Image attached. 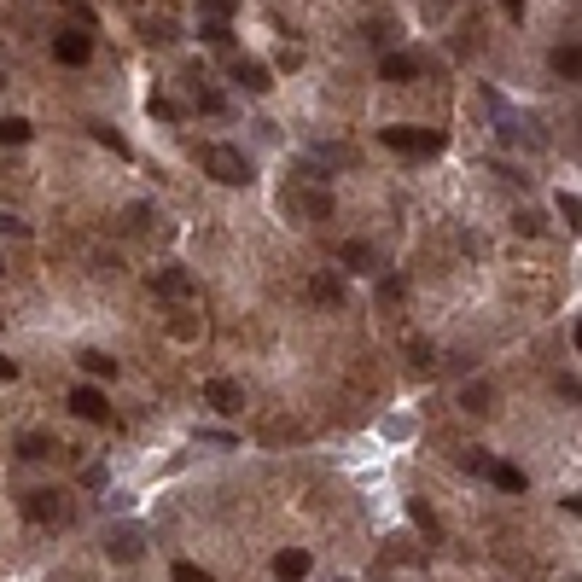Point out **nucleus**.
Returning a JSON list of instances; mask_svg holds the SVG:
<instances>
[{
  "mask_svg": "<svg viewBox=\"0 0 582 582\" xmlns=\"http://www.w3.org/2000/svg\"><path fill=\"white\" fill-rule=\"evenodd\" d=\"M204 169L221 187H251V164H245L239 146H204Z\"/></svg>",
  "mask_w": 582,
  "mask_h": 582,
  "instance_id": "obj_1",
  "label": "nucleus"
},
{
  "mask_svg": "<svg viewBox=\"0 0 582 582\" xmlns=\"http://www.w3.org/2000/svg\"><path fill=\"white\" fill-rule=\"evenodd\" d=\"M303 175H309V187H297V193H291V210H303L309 221H327V216H332V193L320 187L327 175H315V169H303Z\"/></svg>",
  "mask_w": 582,
  "mask_h": 582,
  "instance_id": "obj_2",
  "label": "nucleus"
},
{
  "mask_svg": "<svg viewBox=\"0 0 582 582\" xmlns=\"http://www.w3.org/2000/svg\"><path fill=\"white\" fill-rule=\"evenodd\" d=\"M53 58H58V65H70V70L88 65V58H94V35L88 30H58L53 35Z\"/></svg>",
  "mask_w": 582,
  "mask_h": 582,
  "instance_id": "obj_3",
  "label": "nucleus"
},
{
  "mask_svg": "<svg viewBox=\"0 0 582 582\" xmlns=\"http://www.w3.org/2000/svg\"><path fill=\"white\" fill-rule=\"evenodd\" d=\"M385 146L390 152H443V134L437 129H402L396 122V129H385Z\"/></svg>",
  "mask_w": 582,
  "mask_h": 582,
  "instance_id": "obj_4",
  "label": "nucleus"
},
{
  "mask_svg": "<svg viewBox=\"0 0 582 582\" xmlns=\"http://www.w3.org/2000/svg\"><path fill=\"white\" fill-rule=\"evenodd\" d=\"M23 513H30L35 524H65L70 506H65V495H58V489H35L30 501H23Z\"/></svg>",
  "mask_w": 582,
  "mask_h": 582,
  "instance_id": "obj_5",
  "label": "nucleus"
},
{
  "mask_svg": "<svg viewBox=\"0 0 582 582\" xmlns=\"http://www.w3.org/2000/svg\"><path fill=\"white\" fill-rule=\"evenodd\" d=\"M70 414H76V419H88V425H105V419H111V402H105V390H94V385H76V390H70Z\"/></svg>",
  "mask_w": 582,
  "mask_h": 582,
  "instance_id": "obj_6",
  "label": "nucleus"
},
{
  "mask_svg": "<svg viewBox=\"0 0 582 582\" xmlns=\"http://www.w3.org/2000/svg\"><path fill=\"white\" fill-rule=\"evenodd\" d=\"M419 70H425V58H419V53H396V47L379 53V76H385V82H414Z\"/></svg>",
  "mask_w": 582,
  "mask_h": 582,
  "instance_id": "obj_7",
  "label": "nucleus"
},
{
  "mask_svg": "<svg viewBox=\"0 0 582 582\" xmlns=\"http://www.w3.org/2000/svg\"><path fill=\"white\" fill-rule=\"evenodd\" d=\"M204 402L216 407V414H239V407H245V390L233 385V379H204Z\"/></svg>",
  "mask_w": 582,
  "mask_h": 582,
  "instance_id": "obj_8",
  "label": "nucleus"
},
{
  "mask_svg": "<svg viewBox=\"0 0 582 582\" xmlns=\"http://www.w3.org/2000/svg\"><path fill=\"white\" fill-rule=\"evenodd\" d=\"M152 291L187 303V297H193V274H187V268H157V274H152Z\"/></svg>",
  "mask_w": 582,
  "mask_h": 582,
  "instance_id": "obj_9",
  "label": "nucleus"
},
{
  "mask_svg": "<svg viewBox=\"0 0 582 582\" xmlns=\"http://www.w3.org/2000/svg\"><path fill=\"white\" fill-rule=\"evenodd\" d=\"M140 524H117V530H111V536H105V548H111V560H122V565H129V560H140Z\"/></svg>",
  "mask_w": 582,
  "mask_h": 582,
  "instance_id": "obj_10",
  "label": "nucleus"
},
{
  "mask_svg": "<svg viewBox=\"0 0 582 582\" xmlns=\"http://www.w3.org/2000/svg\"><path fill=\"white\" fill-rule=\"evenodd\" d=\"M338 263L350 268V274H373L379 256H373V245H367V239H344V245H338Z\"/></svg>",
  "mask_w": 582,
  "mask_h": 582,
  "instance_id": "obj_11",
  "label": "nucleus"
},
{
  "mask_svg": "<svg viewBox=\"0 0 582 582\" xmlns=\"http://www.w3.org/2000/svg\"><path fill=\"white\" fill-rule=\"evenodd\" d=\"M274 577H280V582H303V577H309V553H303V548H286V553L274 560Z\"/></svg>",
  "mask_w": 582,
  "mask_h": 582,
  "instance_id": "obj_12",
  "label": "nucleus"
},
{
  "mask_svg": "<svg viewBox=\"0 0 582 582\" xmlns=\"http://www.w3.org/2000/svg\"><path fill=\"white\" fill-rule=\"evenodd\" d=\"M233 82H245V94H268L274 88V82H268V65H245V58L233 65Z\"/></svg>",
  "mask_w": 582,
  "mask_h": 582,
  "instance_id": "obj_13",
  "label": "nucleus"
},
{
  "mask_svg": "<svg viewBox=\"0 0 582 582\" xmlns=\"http://www.w3.org/2000/svg\"><path fill=\"white\" fill-rule=\"evenodd\" d=\"M489 478H495V489H506V495H524V472H518L513 461H489Z\"/></svg>",
  "mask_w": 582,
  "mask_h": 582,
  "instance_id": "obj_14",
  "label": "nucleus"
},
{
  "mask_svg": "<svg viewBox=\"0 0 582 582\" xmlns=\"http://www.w3.org/2000/svg\"><path fill=\"white\" fill-rule=\"evenodd\" d=\"M309 297H315V303H344V280L315 274V280H309Z\"/></svg>",
  "mask_w": 582,
  "mask_h": 582,
  "instance_id": "obj_15",
  "label": "nucleus"
},
{
  "mask_svg": "<svg viewBox=\"0 0 582 582\" xmlns=\"http://www.w3.org/2000/svg\"><path fill=\"white\" fill-rule=\"evenodd\" d=\"M76 362H82V373H88V379H111V373H117V362H111L105 350H82Z\"/></svg>",
  "mask_w": 582,
  "mask_h": 582,
  "instance_id": "obj_16",
  "label": "nucleus"
},
{
  "mask_svg": "<svg viewBox=\"0 0 582 582\" xmlns=\"http://www.w3.org/2000/svg\"><path fill=\"white\" fill-rule=\"evenodd\" d=\"M30 122H23V117H0V146H23V140H30Z\"/></svg>",
  "mask_w": 582,
  "mask_h": 582,
  "instance_id": "obj_17",
  "label": "nucleus"
},
{
  "mask_svg": "<svg viewBox=\"0 0 582 582\" xmlns=\"http://www.w3.org/2000/svg\"><path fill=\"white\" fill-rule=\"evenodd\" d=\"M88 134H94L99 146H111V152H117V157H129V140H122V134L111 129V122H88Z\"/></svg>",
  "mask_w": 582,
  "mask_h": 582,
  "instance_id": "obj_18",
  "label": "nucleus"
},
{
  "mask_svg": "<svg viewBox=\"0 0 582 582\" xmlns=\"http://www.w3.org/2000/svg\"><path fill=\"white\" fill-rule=\"evenodd\" d=\"M193 94H198V111H210V117H221V111H228V99H221L216 88H204V76H193Z\"/></svg>",
  "mask_w": 582,
  "mask_h": 582,
  "instance_id": "obj_19",
  "label": "nucleus"
},
{
  "mask_svg": "<svg viewBox=\"0 0 582 582\" xmlns=\"http://www.w3.org/2000/svg\"><path fill=\"white\" fill-rule=\"evenodd\" d=\"M18 454H23V461H47V454H53V437H41V431H30V437L18 443Z\"/></svg>",
  "mask_w": 582,
  "mask_h": 582,
  "instance_id": "obj_20",
  "label": "nucleus"
},
{
  "mask_svg": "<svg viewBox=\"0 0 582 582\" xmlns=\"http://www.w3.org/2000/svg\"><path fill=\"white\" fill-rule=\"evenodd\" d=\"M553 70H560L565 82H577V70H582V58H577V47H553Z\"/></svg>",
  "mask_w": 582,
  "mask_h": 582,
  "instance_id": "obj_21",
  "label": "nucleus"
},
{
  "mask_svg": "<svg viewBox=\"0 0 582 582\" xmlns=\"http://www.w3.org/2000/svg\"><path fill=\"white\" fill-rule=\"evenodd\" d=\"M169 582H216L204 571V565H193V560H175V571H169Z\"/></svg>",
  "mask_w": 582,
  "mask_h": 582,
  "instance_id": "obj_22",
  "label": "nucleus"
},
{
  "mask_svg": "<svg viewBox=\"0 0 582 582\" xmlns=\"http://www.w3.org/2000/svg\"><path fill=\"white\" fill-rule=\"evenodd\" d=\"M198 35H204V41L216 47V53H228V47H233V30H228V23H204Z\"/></svg>",
  "mask_w": 582,
  "mask_h": 582,
  "instance_id": "obj_23",
  "label": "nucleus"
},
{
  "mask_svg": "<svg viewBox=\"0 0 582 582\" xmlns=\"http://www.w3.org/2000/svg\"><path fill=\"white\" fill-rule=\"evenodd\" d=\"M461 402L472 407V414H489V385H466V390H461Z\"/></svg>",
  "mask_w": 582,
  "mask_h": 582,
  "instance_id": "obj_24",
  "label": "nucleus"
},
{
  "mask_svg": "<svg viewBox=\"0 0 582 582\" xmlns=\"http://www.w3.org/2000/svg\"><path fill=\"white\" fill-rule=\"evenodd\" d=\"M146 111H152V117H164V122H175V117H181V111H175V99H164V94H152V99H146Z\"/></svg>",
  "mask_w": 582,
  "mask_h": 582,
  "instance_id": "obj_25",
  "label": "nucleus"
},
{
  "mask_svg": "<svg viewBox=\"0 0 582 582\" xmlns=\"http://www.w3.org/2000/svg\"><path fill=\"white\" fill-rule=\"evenodd\" d=\"M198 6H204V23H228L233 0H198Z\"/></svg>",
  "mask_w": 582,
  "mask_h": 582,
  "instance_id": "obj_26",
  "label": "nucleus"
},
{
  "mask_svg": "<svg viewBox=\"0 0 582 582\" xmlns=\"http://www.w3.org/2000/svg\"><path fill=\"white\" fill-rule=\"evenodd\" d=\"M402 291H407V286H402L396 274H390V280H379V303H402Z\"/></svg>",
  "mask_w": 582,
  "mask_h": 582,
  "instance_id": "obj_27",
  "label": "nucleus"
},
{
  "mask_svg": "<svg viewBox=\"0 0 582 582\" xmlns=\"http://www.w3.org/2000/svg\"><path fill=\"white\" fill-rule=\"evenodd\" d=\"M560 216L577 228V216H582V204H577V193H560Z\"/></svg>",
  "mask_w": 582,
  "mask_h": 582,
  "instance_id": "obj_28",
  "label": "nucleus"
},
{
  "mask_svg": "<svg viewBox=\"0 0 582 582\" xmlns=\"http://www.w3.org/2000/svg\"><path fill=\"white\" fill-rule=\"evenodd\" d=\"M0 233H12V239H23V233H30V221H18V216H0Z\"/></svg>",
  "mask_w": 582,
  "mask_h": 582,
  "instance_id": "obj_29",
  "label": "nucleus"
},
{
  "mask_svg": "<svg viewBox=\"0 0 582 582\" xmlns=\"http://www.w3.org/2000/svg\"><path fill=\"white\" fill-rule=\"evenodd\" d=\"M501 12L506 18H524V0H501Z\"/></svg>",
  "mask_w": 582,
  "mask_h": 582,
  "instance_id": "obj_30",
  "label": "nucleus"
},
{
  "mask_svg": "<svg viewBox=\"0 0 582 582\" xmlns=\"http://www.w3.org/2000/svg\"><path fill=\"white\" fill-rule=\"evenodd\" d=\"M0 379H18V362H6V355H0Z\"/></svg>",
  "mask_w": 582,
  "mask_h": 582,
  "instance_id": "obj_31",
  "label": "nucleus"
},
{
  "mask_svg": "<svg viewBox=\"0 0 582 582\" xmlns=\"http://www.w3.org/2000/svg\"><path fill=\"white\" fill-rule=\"evenodd\" d=\"M437 6H454V0H437Z\"/></svg>",
  "mask_w": 582,
  "mask_h": 582,
  "instance_id": "obj_32",
  "label": "nucleus"
},
{
  "mask_svg": "<svg viewBox=\"0 0 582 582\" xmlns=\"http://www.w3.org/2000/svg\"><path fill=\"white\" fill-rule=\"evenodd\" d=\"M0 88H6V76H0Z\"/></svg>",
  "mask_w": 582,
  "mask_h": 582,
  "instance_id": "obj_33",
  "label": "nucleus"
}]
</instances>
